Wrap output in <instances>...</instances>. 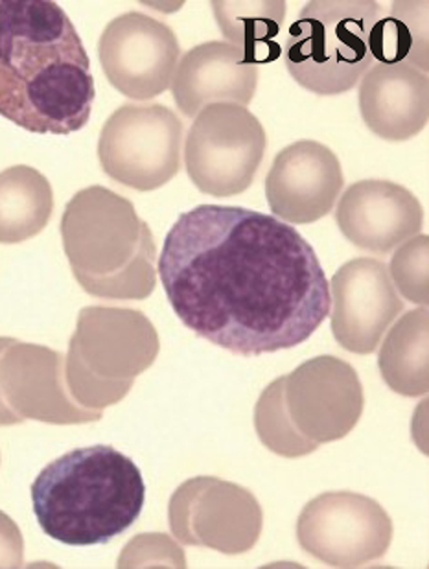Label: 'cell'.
Masks as SVG:
<instances>
[{"instance_id":"6da1fadb","label":"cell","mask_w":429,"mask_h":569,"mask_svg":"<svg viewBox=\"0 0 429 569\" xmlns=\"http://www.w3.org/2000/svg\"><path fill=\"white\" fill-rule=\"evenodd\" d=\"M173 312L232 355L305 343L330 316V284L296 227L258 210L199 204L179 216L159 257Z\"/></svg>"},{"instance_id":"7a4b0ae2","label":"cell","mask_w":429,"mask_h":569,"mask_svg":"<svg viewBox=\"0 0 429 569\" xmlns=\"http://www.w3.org/2000/svg\"><path fill=\"white\" fill-rule=\"evenodd\" d=\"M97 100L91 60L52 0H0V117L36 134L86 128Z\"/></svg>"},{"instance_id":"3957f363","label":"cell","mask_w":429,"mask_h":569,"mask_svg":"<svg viewBox=\"0 0 429 569\" xmlns=\"http://www.w3.org/2000/svg\"><path fill=\"white\" fill-rule=\"evenodd\" d=\"M146 485L133 459L113 446L64 453L32 483L33 515L47 537L64 546H100L139 520Z\"/></svg>"},{"instance_id":"277c9868","label":"cell","mask_w":429,"mask_h":569,"mask_svg":"<svg viewBox=\"0 0 429 569\" xmlns=\"http://www.w3.org/2000/svg\"><path fill=\"white\" fill-rule=\"evenodd\" d=\"M61 238L83 291L98 299L142 301L157 284L153 232L133 203L113 190L89 187L64 207Z\"/></svg>"},{"instance_id":"5b68a950","label":"cell","mask_w":429,"mask_h":569,"mask_svg":"<svg viewBox=\"0 0 429 569\" xmlns=\"http://www.w3.org/2000/svg\"><path fill=\"white\" fill-rule=\"evenodd\" d=\"M153 322L131 308L87 307L64 358V380L81 408L102 411L126 398L134 378L156 363Z\"/></svg>"},{"instance_id":"8992f818","label":"cell","mask_w":429,"mask_h":569,"mask_svg":"<svg viewBox=\"0 0 429 569\" xmlns=\"http://www.w3.org/2000/svg\"><path fill=\"white\" fill-rule=\"evenodd\" d=\"M383 13L375 0H311L282 49L291 78L319 97L352 91L375 64L370 30Z\"/></svg>"},{"instance_id":"52a82bcc","label":"cell","mask_w":429,"mask_h":569,"mask_svg":"<svg viewBox=\"0 0 429 569\" xmlns=\"http://www.w3.org/2000/svg\"><path fill=\"white\" fill-rule=\"evenodd\" d=\"M266 148V129L249 109L212 103L196 114L188 131L184 168L198 190L229 198L251 187Z\"/></svg>"},{"instance_id":"ba28073f","label":"cell","mask_w":429,"mask_h":569,"mask_svg":"<svg viewBox=\"0 0 429 569\" xmlns=\"http://www.w3.org/2000/svg\"><path fill=\"white\" fill-rule=\"evenodd\" d=\"M183 124L172 109L122 106L103 124L98 159L117 183L151 192L170 183L181 170Z\"/></svg>"},{"instance_id":"9c48e42d","label":"cell","mask_w":429,"mask_h":569,"mask_svg":"<svg viewBox=\"0 0 429 569\" xmlns=\"http://www.w3.org/2000/svg\"><path fill=\"white\" fill-rule=\"evenodd\" d=\"M102 411L81 408L64 380V356L43 345L0 338V426L38 420L47 425H89Z\"/></svg>"},{"instance_id":"30bf717a","label":"cell","mask_w":429,"mask_h":569,"mask_svg":"<svg viewBox=\"0 0 429 569\" xmlns=\"http://www.w3.org/2000/svg\"><path fill=\"white\" fill-rule=\"evenodd\" d=\"M297 538L311 557L332 568H360L387 553L392 521L380 503L356 492L317 496L297 521Z\"/></svg>"},{"instance_id":"8fae6325","label":"cell","mask_w":429,"mask_h":569,"mask_svg":"<svg viewBox=\"0 0 429 569\" xmlns=\"http://www.w3.org/2000/svg\"><path fill=\"white\" fill-rule=\"evenodd\" d=\"M173 537L187 546L242 555L262 535L263 512L252 492L218 478H193L170 500Z\"/></svg>"},{"instance_id":"7c38bea8","label":"cell","mask_w":429,"mask_h":569,"mask_svg":"<svg viewBox=\"0 0 429 569\" xmlns=\"http://www.w3.org/2000/svg\"><path fill=\"white\" fill-rule=\"evenodd\" d=\"M98 58L109 83L131 100H150L172 86L181 47L172 28L139 11L109 22Z\"/></svg>"},{"instance_id":"4fadbf2b","label":"cell","mask_w":429,"mask_h":569,"mask_svg":"<svg viewBox=\"0 0 429 569\" xmlns=\"http://www.w3.org/2000/svg\"><path fill=\"white\" fill-rule=\"evenodd\" d=\"M285 402L297 431L321 446L355 430L366 395L355 367L336 356H317L285 377Z\"/></svg>"},{"instance_id":"5bb4252c","label":"cell","mask_w":429,"mask_h":569,"mask_svg":"<svg viewBox=\"0 0 429 569\" xmlns=\"http://www.w3.org/2000/svg\"><path fill=\"white\" fill-rule=\"evenodd\" d=\"M330 286L333 338L349 352L372 355L403 312V301L386 263L376 258H356L333 274Z\"/></svg>"},{"instance_id":"9a60e30c","label":"cell","mask_w":429,"mask_h":569,"mask_svg":"<svg viewBox=\"0 0 429 569\" xmlns=\"http://www.w3.org/2000/svg\"><path fill=\"white\" fill-rule=\"evenodd\" d=\"M343 184L336 153L316 140H299L275 157L266 198L275 218L305 226L332 212Z\"/></svg>"},{"instance_id":"2e32d148","label":"cell","mask_w":429,"mask_h":569,"mask_svg":"<svg viewBox=\"0 0 429 569\" xmlns=\"http://www.w3.org/2000/svg\"><path fill=\"white\" fill-rule=\"evenodd\" d=\"M339 231L356 248L386 254L417 237L425 209L413 192L391 181H358L339 199Z\"/></svg>"},{"instance_id":"e0dca14e","label":"cell","mask_w":429,"mask_h":569,"mask_svg":"<svg viewBox=\"0 0 429 569\" xmlns=\"http://www.w3.org/2000/svg\"><path fill=\"white\" fill-rule=\"evenodd\" d=\"M258 67L226 41H209L188 50L172 80L173 102L184 117H196L212 103L246 108L257 92Z\"/></svg>"},{"instance_id":"ac0fdd59","label":"cell","mask_w":429,"mask_h":569,"mask_svg":"<svg viewBox=\"0 0 429 569\" xmlns=\"http://www.w3.org/2000/svg\"><path fill=\"white\" fill-rule=\"evenodd\" d=\"M360 83L361 119L389 142L413 139L429 119V78L411 64L376 63Z\"/></svg>"},{"instance_id":"d6986e66","label":"cell","mask_w":429,"mask_h":569,"mask_svg":"<svg viewBox=\"0 0 429 569\" xmlns=\"http://www.w3.org/2000/svg\"><path fill=\"white\" fill-rule=\"evenodd\" d=\"M381 378L402 397H425L429 391V313L420 307L398 319L378 356Z\"/></svg>"},{"instance_id":"ffe728a7","label":"cell","mask_w":429,"mask_h":569,"mask_svg":"<svg viewBox=\"0 0 429 569\" xmlns=\"http://www.w3.org/2000/svg\"><path fill=\"white\" fill-rule=\"evenodd\" d=\"M286 6L285 0H214L212 11L227 41L258 67L282 54L279 36Z\"/></svg>"},{"instance_id":"44dd1931","label":"cell","mask_w":429,"mask_h":569,"mask_svg":"<svg viewBox=\"0 0 429 569\" xmlns=\"http://www.w3.org/2000/svg\"><path fill=\"white\" fill-rule=\"evenodd\" d=\"M54 192L49 179L32 167L0 172V243L27 242L49 226Z\"/></svg>"},{"instance_id":"7402d4cb","label":"cell","mask_w":429,"mask_h":569,"mask_svg":"<svg viewBox=\"0 0 429 569\" xmlns=\"http://www.w3.org/2000/svg\"><path fill=\"white\" fill-rule=\"evenodd\" d=\"M429 2H392L389 16L370 30L372 60L383 64H411L420 72L429 70Z\"/></svg>"},{"instance_id":"603a6c76","label":"cell","mask_w":429,"mask_h":569,"mask_svg":"<svg viewBox=\"0 0 429 569\" xmlns=\"http://www.w3.org/2000/svg\"><path fill=\"white\" fill-rule=\"evenodd\" d=\"M255 428L260 442L269 451L286 459L305 457L319 448L302 437L291 422L285 402V377L271 381L258 398Z\"/></svg>"},{"instance_id":"cb8c5ba5","label":"cell","mask_w":429,"mask_h":569,"mask_svg":"<svg viewBox=\"0 0 429 569\" xmlns=\"http://www.w3.org/2000/svg\"><path fill=\"white\" fill-rule=\"evenodd\" d=\"M429 238L417 234L409 238L392 254L389 277L403 299L419 307L429 305Z\"/></svg>"},{"instance_id":"d4e9b609","label":"cell","mask_w":429,"mask_h":569,"mask_svg":"<svg viewBox=\"0 0 429 569\" xmlns=\"http://www.w3.org/2000/svg\"><path fill=\"white\" fill-rule=\"evenodd\" d=\"M184 555L164 535H140L129 542L119 560V568H184Z\"/></svg>"},{"instance_id":"484cf974","label":"cell","mask_w":429,"mask_h":569,"mask_svg":"<svg viewBox=\"0 0 429 569\" xmlns=\"http://www.w3.org/2000/svg\"><path fill=\"white\" fill-rule=\"evenodd\" d=\"M24 540L21 529L10 516L0 510V568H21Z\"/></svg>"}]
</instances>
